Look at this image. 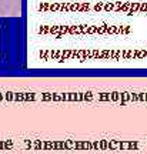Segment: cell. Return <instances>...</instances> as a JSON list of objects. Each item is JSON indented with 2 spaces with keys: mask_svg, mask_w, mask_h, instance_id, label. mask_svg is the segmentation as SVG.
<instances>
[{
  "mask_svg": "<svg viewBox=\"0 0 147 154\" xmlns=\"http://www.w3.org/2000/svg\"><path fill=\"white\" fill-rule=\"evenodd\" d=\"M9 13V0H0V14L6 16Z\"/></svg>",
  "mask_w": 147,
  "mask_h": 154,
  "instance_id": "7a4b0ae2",
  "label": "cell"
},
{
  "mask_svg": "<svg viewBox=\"0 0 147 154\" xmlns=\"http://www.w3.org/2000/svg\"><path fill=\"white\" fill-rule=\"evenodd\" d=\"M9 13L11 16H20V13H22V0H9Z\"/></svg>",
  "mask_w": 147,
  "mask_h": 154,
  "instance_id": "6da1fadb",
  "label": "cell"
}]
</instances>
